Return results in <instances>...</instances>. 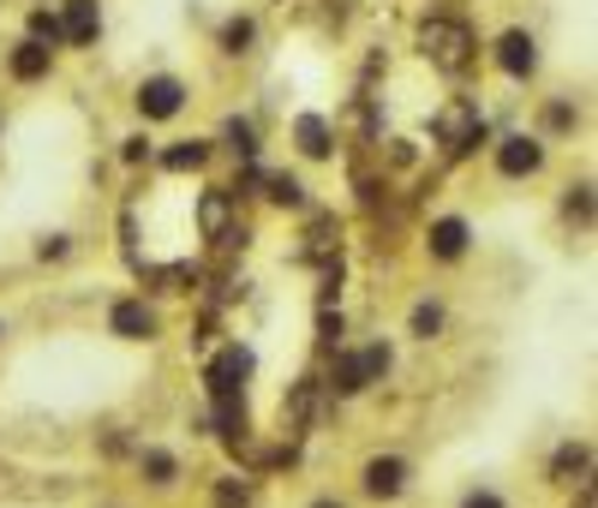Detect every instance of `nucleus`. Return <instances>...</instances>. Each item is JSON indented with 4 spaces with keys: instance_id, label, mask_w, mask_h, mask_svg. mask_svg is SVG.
Instances as JSON below:
<instances>
[{
    "instance_id": "1",
    "label": "nucleus",
    "mask_w": 598,
    "mask_h": 508,
    "mask_svg": "<svg viewBox=\"0 0 598 508\" xmlns=\"http://www.w3.org/2000/svg\"><path fill=\"white\" fill-rule=\"evenodd\" d=\"M419 49H426V61L437 72H466L473 66V31L455 19H431L426 31H419Z\"/></svg>"
},
{
    "instance_id": "2",
    "label": "nucleus",
    "mask_w": 598,
    "mask_h": 508,
    "mask_svg": "<svg viewBox=\"0 0 598 508\" xmlns=\"http://www.w3.org/2000/svg\"><path fill=\"white\" fill-rule=\"evenodd\" d=\"M384 371H389V347L377 341V347H366V353H342V359H335L329 389H335V395H359L366 383H384Z\"/></svg>"
},
{
    "instance_id": "3",
    "label": "nucleus",
    "mask_w": 598,
    "mask_h": 508,
    "mask_svg": "<svg viewBox=\"0 0 598 508\" xmlns=\"http://www.w3.org/2000/svg\"><path fill=\"white\" fill-rule=\"evenodd\" d=\"M437 138H443L449 150H473V144H485V120H479L473 102H449V108L437 114Z\"/></svg>"
},
{
    "instance_id": "4",
    "label": "nucleus",
    "mask_w": 598,
    "mask_h": 508,
    "mask_svg": "<svg viewBox=\"0 0 598 508\" xmlns=\"http://www.w3.org/2000/svg\"><path fill=\"white\" fill-rule=\"evenodd\" d=\"M186 108V84L180 78H144L138 84V114L144 120H174Z\"/></svg>"
},
{
    "instance_id": "5",
    "label": "nucleus",
    "mask_w": 598,
    "mask_h": 508,
    "mask_svg": "<svg viewBox=\"0 0 598 508\" xmlns=\"http://www.w3.org/2000/svg\"><path fill=\"white\" fill-rule=\"evenodd\" d=\"M545 168V144L527 138V133H515V138H503L497 144V173H508V180H527V173Z\"/></svg>"
},
{
    "instance_id": "6",
    "label": "nucleus",
    "mask_w": 598,
    "mask_h": 508,
    "mask_svg": "<svg viewBox=\"0 0 598 508\" xmlns=\"http://www.w3.org/2000/svg\"><path fill=\"white\" fill-rule=\"evenodd\" d=\"M407 461L401 455H371L366 461V497H377V502H389V497H401L407 490Z\"/></svg>"
},
{
    "instance_id": "7",
    "label": "nucleus",
    "mask_w": 598,
    "mask_h": 508,
    "mask_svg": "<svg viewBox=\"0 0 598 508\" xmlns=\"http://www.w3.org/2000/svg\"><path fill=\"white\" fill-rule=\"evenodd\" d=\"M466 240H473V227H466L461 215H437L431 234H426V252L437 264H455V257H466Z\"/></svg>"
},
{
    "instance_id": "8",
    "label": "nucleus",
    "mask_w": 598,
    "mask_h": 508,
    "mask_svg": "<svg viewBox=\"0 0 598 508\" xmlns=\"http://www.w3.org/2000/svg\"><path fill=\"white\" fill-rule=\"evenodd\" d=\"M108 329H114L120 341H150L162 324H156V311H150L144 299H120V305L108 311Z\"/></svg>"
},
{
    "instance_id": "9",
    "label": "nucleus",
    "mask_w": 598,
    "mask_h": 508,
    "mask_svg": "<svg viewBox=\"0 0 598 508\" xmlns=\"http://www.w3.org/2000/svg\"><path fill=\"white\" fill-rule=\"evenodd\" d=\"M497 66L508 72V78H533V66H538V42L527 31H503L497 42Z\"/></svg>"
},
{
    "instance_id": "10",
    "label": "nucleus",
    "mask_w": 598,
    "mask_h": 508,
    "mask_svg": "<svg viewBox=\"0 0 598 508\" xmlns=\"http://www.w3.org/2000/svg\"><path fill=\"white\" fill-rule=\"evenodd\" d=\"M96 31H102V12H96V0H66L61 42H72V49H84V42H96Z\"/></svg>"
},
{
    "instance_id": "11",
    "label": "nucleus",
    "mask_w": 598,
    "mask_h": 508,
    "mask_svg": "<svg viewBox=\"0 0 598 508\" xmlns=\"http://www.w3.org/2000/svg\"><path fill=\"white\" fill-rule=\"evenodd\" d=\"M294 144L312 156V162H324V156L335 150V126L324 120V114H300V120H294Z\"/></svg>"
},
{
    "instance_id": "12",
    "label": "nucleus",
    "mask_w": 598,
    "mask_h": 508,
    "mask_svg": "<svg viewBox=\"0 0 598 508\" xmlns=\"http://www.w3.org/2000/svg\"><path fill=\"white\" fill-rule=\"evenodd\" d=\"M49 61H54V49H42V42H19V49H12V78L36 84L42 72H49Z\"/></svg>"
},
{
    "instance_id": "13",
    "label": "nucleus",
    "mask_w": 598,
    "mask_h": 508,
    "mask_svg": "<svg viewBox=\"0 0 598 508\" xmlns=\"http://www.w3.org/2000/svg\"><path fill=\"white\" fill-rule=\"evenodd\" d=\"M228 203H233V192H203V203H198L203 240H222L228 234Z\"/></svg>"
},
{
    "instance_id": "14",
    "label": "nucleus",
    "mask_w": 598,
    "mask_h": 508,
    "mask_svg": "<svg viewBox=\"0 0 598 508\" xmlns=\"http://www.w3.org/2000/svg\"><path fill=\"white\" fill-rule=\"evenodd\" d=\"M203 162H210V144H203V138H186V144H174V150H162L168 173H198Z\"/></svg>"
},
{
    "instance_id": "15",
    "label": "nucleus",
    "mask_w": 598,
    "mask_h": 508,
    "mask_svg": "<svg viewBox=\"0 0 598 508\" xmlns=\"http://www.w3.org/2000/svg\"><path fill=\"white\" fill-rule=\"evenodd\" d=\"M550 473H557L563 485H575V478L587 473V443H563V448H557V461H550Z\"/></svg>"
},
{
    "instance_id": "16",
    "label": "nucleus",
    "mask_w": 598,
    "mask_h": 508,
    "mask_svg": "<svg viewBox=\"0 0 598 508\" xmlns=\"http://www.w3.org/2000/svg\"><path fill=\"white\" fill-rule=\"evenodd\" d=\"M144 478H150V485H174V478H180V461H174L168 448H144Z\"/></svg>"
},
{
    "instance_id": "17",
    "label": "nucleus",
    "mask_w": 598,
    "mask_h": 508,
    "mask_svg": "<svg viewBox=\"0 0 598 508\" xmlns=\"http://www.w3.org/2000/svg\"><path fill=\"white\" fill-rule=\"evenodd\" d=\"M270 198L287 203V210H305V186L294 180V173H270Z\"/></svg>"
},
{
    "instance_id": "18",
    "label": "nucleus",
    "mask_w": 598,
    "mask_h": 508,
    "mask_svg": "<svg viewBox=\"0 0 598 508\" xmlns=\"http://www.w3.org/2000/svg\"><path fill=\"white\" fill-rule=\"evenodd\" d=\"M437 329H443V305H437V299L413 305V336H419V341H431Z\"/></svg>"
},
{
    "instance_id": "19",
    "label": "nucleus",
    "mask_w": 598,
    "mask_h": 508,
    "mask_svg": "<svg viewBox=\"0 0 598 508\" xmlns=\"http://www.w3.org/2000/svg\"><path fill=\"white\" fill-rule=\"evenodd\" d=\"M245 502H252L245 478H222V485H216V508H245Z\"/></svg>"
},
{
    "instance_id": "20",
    "label": "nucleus",
    "mask_w": 598,
    "mask_h": 508,
    "mask_svg": "<svg viewBox=\"0 0 598 508\" xmlns=\"http://www.w3.org/2000/svg\"><path fill=\"white\" fill-rule=\"evenodd\" d=\"M31 42H42V49L61 42V19H54V12H31Z\"/></svg>"
},
{
    "instance_id": "21",
    "label": "nucleus",
    "mask_w": 598,
    "mask_h": 508,
    "mask_svg": "<svg viewBox=\"0 0 598 508\" xmlns=\"http://www.w3.org/2000/svg\"><path fill=\"white\" fill-rule=\"evenodd\" d=\"M228 144H233V150H240V156H258V133H252V126H245V120H228V133H222Z\"/></svg>"
},
{
    "instance_id": "22",
    "label": "nucleus",
    "mask_w": 598,
    "mask_h": 508,
    "mask_svg": "<svg viewBox=\"0 0 598 508\" xmlns=\"http://www.w3.org/2000/svg\"><path fill=\"white\" fill-rule=\"evenodd\" d=\"M245 42H252V19H233L228 31H222V49H228V54H240Z\"/></svg>"
},
{
    "instance_id": "23",
    "label": "nucleus",
    "mask_w": 598,
    "mask_h": 508,
    "mask_svg": "<svg viewBox=\"0 0 598 508\" xmlns=\"http://www.w3.org/2000/svg\"><path fill=\"white\" fill-rule=\"evenodd\" d=\"M568 215H575V222H587L592 215V186H575V192H568V203H563Z\"/></svg>"
},
{
    "instance_id": "24",
    "label": "nucleus",
    "mask_w": 598,
    "mask_h": 508,
    "mask_svg": "<svg viewBox=\"0 0 598 508\" xmlns=\"http://www.w3.org/2000/svg\"><path fill=\"white\" fill-rule=\"evenodd\" d=\"M461 508H503V497H497V490H466Z\"/></svg>"
},
{
    "instance_id": "25",
    "label": "nucleus",
    "mask_w": 598,
    "mask_h": 508,
    "mask_svg": "<svg viewBox=\"0 0 598 508\" xmlns=\"http://www.w3.org/2000/svg\"><path fill=\"white\" fill-rule=\"evenodd\" d=\"M126 162H150V138H126Z\"/></svg>"
},
{
    "instance_id": "26",
    "label": "nucleus",
    "mask_w": 598,
    "mask_h": 508,
    "mask_svg": "<svg viewBox=\"0 0 598 508\" xmlns=\"http://www.w3.org/2000/svg\"><path fill=\"white\" fill-rule=\"evenodd\" d=\"M36 257H66V234H54V240H42V245H36Z\"/></svg>"
},
{
    "instance_id": "27",
    "label": "nucleus",
    "mask_w": 598,
    "mask_h": 508,
    "mask_svg": "<svg viewBox=\"0 0 598 508\" xmlns=\"http://www.w3.org/2000/svg\"><path fill=\"white\" fill-rule=\"evenodd\" d=\"M545 120H550V126H557V133H563V126H575V108H563V102H557V108H550Z\"/></svg>"
},
{
    "instance_id": "28",
    "label": "nucleus",
    "mask_w": 598,
    "mask_h": 508,
    "mask_svg": "<svg viewBox=\"0 0 598 508\" xmlns=\"http://www.w3.org/2000/svg\"><path fill=\"white\" fill-rule=\"evenodd\" d=\"M312 508H342V502H335V497H324V502H312Z\"/></svg>"
}]
</instances>
